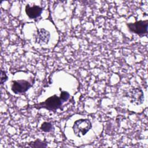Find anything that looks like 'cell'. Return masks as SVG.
Masks as SVG:
<instances>
[{"label":"cell","instance_id":"6","mask_svg":"<svg viewBox=\"0 0 148 148\" xmlns=\"http://www.w3.org/2000/svg\"><path fill=\"white\" fill-rule=\"evenodd\" d=\"M43 8L38 5H33L31 6L29 4H27L25 7V12L27 16L31 19H34L40 16Z\"/></svg>","mask_w":148,"mask_h":148},{"label":"cell","instance_id":"3","mask_svg":"<svg viewBox=\"0 0 148 148\" xmlns=\"http://www.w3.org/2000/svg\"><path fill=\"white\" fill-rule=\"evenodd\" d=\"M128 29L132 33L140 36H147L148 29V20L136 21L135 23H127Z\"/></svg>","mask_w":148,"mask_h":148},{"label":"cell","instance_id":"10","mask_svg":"<svg viewBox=\"0 0 148 148\" xmlns=\"http://www.w3.org/2000/svg\"><path fill=\"white\" fill-rule=\"evenodd\" d=\"M8 79V76L6 74V71L1 69V79H0L1 85H2L5 82H6Z\"/></svg>","mask_w":148,"mask_h":148},{"label":"cell","instance_id":"9","mask_svg":"<svg viewBox=\"0 0 148 148\" xmlns=\"http://www.w3.org/2000/svg\"><path fill=\"white\" fill-rule=\"evenodd\" d=\"M54 128L53 124L51 122L49 121L43 122L40 127V130L45 132H51L54 131Z\"/></svg>","mask_w":148,"mask_h":148},{"label":"cell","instance_id":"5","mask_svg":"<svg viewBox=\"0 0 148 148\" xmlns=\"http://www.w3.org/2000/svg\"><path fill=\"white\" fill-rule=\"evenodd\" d=\"M11 90L16 94H21L28 91L32 86L28 81L24 79L12 80Z\"/></svg>","mask_w":148,"mask_h":148},{"label":"cell","instance_id":"1","mask_svg":"<svg viewBox=\"0 0 148 148\" xmlns=\"http://www.w3.org/2000/svg\"><path fill=\"white\" fill-rule=\"evenodd\" d=\"M61 94L58 96L56 94L49 97L43 102L35 103L30 105L31 108H35L36 109H46L49 111L56 112L57 110L61 109L62 104L67 101L70 98L69 93L66 91H62L61 88Z\"/></svg>","mask_w":148,"mask_h":148},{"label":"cell","instance_id":"2","mask_svg":"<svg viewBox=\"0 0 148 148\" xmlns=\"http://www.w3.org/2000/svg\"><path fill=\"white\" fill-rule=\"evenodd\" d=\"M92 124L88 119H80L76 120L72 126L74 134L77 137L85 135L91 128Z\"/></svg>","mask_w":148,"mask_h":148},{"label":"cell","instance_id":"7","mask_svg":"<svg viewBox=\"0 0 148 148\" xmlns=\"http://www.w3.org/2000/svg\"><path fill=\"white\" fill-rule=\"evenodd\" d=\"M50 38V32L44 28H40L37 30L35 37L36 42L39 44H47Z\"/></svg>","mask_w":148,"mask_h":148},{"label":"cell","instance_id":"4","mask_svg":"<svg viewBox=\"0 0 148 148\" xmlns=\"http://www.w3.org/2000/svg\"><path fill=\"white\" fill-rule=\"evenodd\" d=\"M125 96L130 99L131 103L136 105H139L144 101V94L140 88L136 87L130 89L126 92Z\"/></svg>","mask_w":148,"mask_h":148},{"label":"cell","instance_id":"8","mask_svg":"<svg viewBox=\"0 0 148 148\" xmlns=\"http://www.w3.org/2000/svg\"><path fill=\"white\" fill-rule=\"evenodd\" d=\"M27 145L24 147H28L31 148H37V147H47V143L46 141L41 140L39 139H37L34 141H31L27 143Z\"/></svg>","mask_w":148,"mask_h":148}]
</instances>
